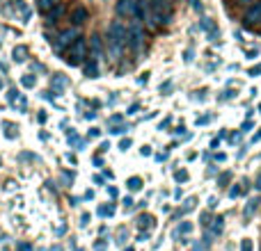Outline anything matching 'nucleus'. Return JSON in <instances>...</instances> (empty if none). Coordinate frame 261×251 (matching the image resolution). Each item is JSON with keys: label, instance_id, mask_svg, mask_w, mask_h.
<instances>
[{"label": "nucleus", "instance_id": "6ab92c4d", "mask_svg": "<svg viewBox=\"0 0 261 251\" xmlns=\"http://www.w3.org/2000/svg\"><path fill=\"white\" fill-rule=\"evenodd\" d=\"M241 251H252V240H243L241 242Z\"/></svg>", "mask_w": 261, "mask_h": 251}, {"label": "nucleus", "instance_id": "9d476101", "mask_svg": "<svg viewBox=\"0 0 261 251\" xmlns=\"http://www.w3.org/2000/svg\"><path fill=\"white\" fill-rule=\"evenodd\" d=\"M188 233H193V224L190 222H181L174 231V235H188Z\"/></svg>", "mask_w": 261, "mask_h": 251}, {"label": "nucleus", "instance_id": "6e6552de", "mask_svg": "<svg viewBox=\"0 0 261 251\" xmlns=\"http://www.w3.org/2000/svg\"><path fill=\"white\" fill-rule=\"evenodd\" d=\"M85 76L87 78H96V76H99V62H96L94 57L85 64Z\"/></svg>", "mask_w": 261, "mask_h": 251}, {"label": "nucleus", "instance_id": "aec40b11", "mask_svg": "<svg viewBox=\"0 0 261 251\" xmlns=\"http://www.w3.org/2000/svg\"><path fill=\"white\" fill-rule=\"evenodd\" d=\"M213 231H216V233H220V231H222V217H218V219H216V224H213Z\"/></svg>", "mask_w": 261, "mask_h": 251}, {"label": "nucleus", "instance_id": "f704fd0d", "mask_svg": "<svg viewBox=\"0 0 261 251\" xmlns=\"http://www.w3.org/2000/svg\"><path fill=\"white\" fill-rule=\"evenodd\" d=\"M259 112H261V105H259Z\"/></svg>", "mask_w": 261, "mask_h": 251}, {"label": "nucleus", "instance_id": "72a5a7b5", "mask_svg": "<svg viewBox=\"0 0 261 251\" xmlns=\"http://www.w3.org/2000/svg\"><path fill=\"white\" fill-rule=\"evenodd\" d=\"M124 251H133V249H124Z\"/></svg>", "mask_w": 261, "mask_h": 251}, {"label": "nucleus", "instance_id": "423d86ee", "mask_svg": "<svg viewBox=\"0 0 261 251\" xmlns=\"http://www.w3.org/2000/svg\"><path fill=\"white\" fill-rule=\"evenodd\" d=\"M90 18V12H87L83 5H76V7L69 12V21H71V25L73 27H78V25H83V23Z\"/></svg>", "mask_w": 261, "mask_h": 251}, {"label": "nucleus", "instance_id": "f3484780", "mask_svg": "<svg viewBox=\"0 0 261 251\" xmlns=\"http://www.w3.org/2000/svg\"><path fill=\"white\" fill-rule=\"evenodd\" d=\"M174 180H176V183H186V180H188V171H184V169L176 171V174H174Z\"/></svg>", "mask_w": 261, "mask_h": 251}, {"label": "nucleus", "instance_id": "a878e982", "mask_svg": "<svg viewBox=\"0 0 261 251\" xmlns=\"http://www.w3.org/2000/svg\"><path fill=\"white\" fill-rule=\"evenodd\" d=\"M110 133H113V135H122V133H126V128H124V125H119V128H113Z\"/></svg>", "mask_w": 261, "mask_h": 251}, {"label": "nucleus", "instance_id": "2eb2a0df", "mask_svg": "<svg viewBox=\"0 0 261 251\" xmlns=\"http://www.w3.org/2000/svg\"><path fill=\"white\" fill-rule=\"evenodd\" d=\"M257 208H259V199H250V206H248V210H245V219H248V217L252 215Z\"/></svg>", "mask_w": 261, "mask_h": 251}, {"label": "nucleus", "instance_id": "ddd939ff", "mask_svg": "<svg viewBox=\"0 0 261 251\" xmlns=\"http://www.w3.org/2000/svg\"><path fill=\"white\" fill-rule=\"evenodd\" d=\"M128 190H130V192H138V190H142V178H140V176H133V178H128Z\"/></svg>", "mask_w": 261, "mask_h": 251}, {"label": "nucleus", "instance_id": "39448f33", "mask_svg": "<svg viewBox=\"0 0 261 251\" xmlns=\"http://www.w3.org/2000/svg\"><path fill=\"white\" fill-rule=\"evenodd\" d=\"M81 37V32L76 30V27H69V30H64V32H60L58 35V39H55V48L58 50H67L69 46L73 44V41Z\"/></svg>", "mask_w": 261, "mask_h": 251}, {"label": "nucleus", "instance_id": "412c9836", "mask_svg": "<svg viewBox=\"0 0 261 251\" xmlns=\"http://www.w3.org/2000/svg\"><path fill=\"white\" fill-rule=\"evenodd\" d=\"M23 85H25V87H32V85H35V78H32V76H25V78H23Z\"/></svg>", "mask_w": 261, "mask_h": 251}, {"label": "nucleus", "instance_id": "4468645a", "mask_svg": "<svg viewBox=\"0 0 261 251\" xmlns=\"http://www.w3.org/2000/svg\"><path fill=\"white\" fill-rule=\"evenodd\" d=\"M25 55H28L25 46H16V48H14V59H16V62H23V59H25Z\"/></svg>", "mask_w": 261, "mask_h": 251}, {"label": "nucleus", "instance_id": "f257e3e1", "mask_svg": "<svg viewBox=\"0 0 261 251\" xmlns=\"http://www.w3.org/2000/svg\"><path fill=\"white\" fill-rule=\"evenodd\" d=\"M108 46L115 57H117L124 50V46H126V25H124L122 21H113L108 25Z\"/></svg>", "mask_w": 261, "mask_h": 251}, {"label": "nucleus", "instance_id": "7c9ffc66", "mask_svg": "<svg viewBox=\"0 0 261 251\" xmlns=\"http://www.w3.org/2000/svg\"><path fill=\"white\" fill-rule=\"evenodd\" d=\"M245 55H248V57H254V55H257V50L250 48V50H245Z\"/></svg>", "mask_w": 261, "mask_h": 251}, {"label": "nucleus", "instance_id": "0eeeda50", "mask_svg": "<svg viewBox=\"0 0 261 251\" xmlns=\"http://www.w3.org/2000/svg\"><path fill=\"white\" fill-rule=\"evenodd\" d=\"M46 16H48V23H58L60 18L64 16V5H62V3L55 5L53 9H48V12H46Z\"/></svg>", "mask_w": 261, "mask_h": 251}, {"label": "nucleus", "instance_id": "bb28decb", "mask_svg": "<svg viewBox=\"0 0 261 251\" xmlns=\"http://www.w3.org/2000/svg\"><path fill=\"white\" fill-rule=\"evenodd\" d=\"M227 180H229V174H227V176H225V174H222V176H220V187H227V185H225V183H227Z\"/></svg>", "mask_w": 261, "mask_h": 251}, {"label": "nucleus", "instance_id": "5701e85b", "mask_svg": "<svg viewBox=\"0 0 261 251\" xmlns=\"http://www.w3.org/2000/svg\"><path fill=\"white\" fill-rule=\"evenodd\" d=\"M128 146H130V139H122V142H119V148H122V151H128Z\"/></svg>", "mask_w": 261, "mask_h": 251}, {"label": "nucleus", "instance_id": "7ed1b4c3", "mask_svg": "<svg viewBox=\"0 0 261 251\" xmlns=\"http://www.w3.org/2000/svg\"><path fill=\"white\" fill-rule=\"evenodd\" d=\"M126 46L130 50H140L144 46V27L140 21H133V25L126 27Z\"/></svg>", "mask_w": 261, "mask_h": 251}, {"label": "nucleus", "instance_id": "2f4dec72", "mask_svg": "<svg viewBox=\"0 0 261 251\" xmlns=\"http://www.w3.org/2000/svg\"><path fill=\"white\" fill-rule=\"evenodd\" d=\"M254 187L261 190V171H259V176H257V183H254Z\"/></svg>", "mask_w": 261, "mask_h": 251}, {"label": "nucleus", "instance_id": "1a4fd4ad", "mask_svg": "<svg viewBox=\"0 0 261 251\" xmlns=\"http://www.w3.org/2000/svg\"><path fill=\"white\" fill-rule=\"evenodd\" d=\"M90 48H92V55H94V59L101 55V50H103V44H101V37L99 35H94L92 37V41H90Z\"/></svg>", "mask_w": 261, "mask_h": 251}, {"label": "nucleus", "instance_id": "473e14b6", "mask_svg": "<svg viewBox=\"0 0 261 251\" xmlns=\"http://www.w3.org/2000/svg\"><path fill=\"white\" fill-rule=\"evenodd\" d=\"M259 137H261V130H259V133H257V135H254V142H257V139H259Z\"/></svg>", "mask_w": 261, "mask_h": 251}, {"label": "nucleus", "instance_id": "b1692460", "mask_svg": "<svg viewBox=\"0 0 261 251\" xmlns=\"http://www.w3.org/2000/svg\"><path fill=\"white\" fill-rule=\"evenodd\" d=\"M236 3H239L241 7H250V5H254L257 0H236Z\"/></svg>", "mask_w": 261, "mask_h": 251}, {"label": "nucleus", "instance_id": "f03ea898", "mask_svg": "<svg viewBox=\"0 0 261 251\" xmlns=\"http://www.w3.org/2000/svg\"><path fill=\"white\" fill-rule=\"evenodd\" d=\"M64 53H67V64H71V67H78V64H83L87 59V53H90V48H87V41L83 39V37H78V39L73 41V44L69 46Z\"/></svg>", "mask_w": 261, "mask_h": 251}, {"label": "nucleus", "instance_id": "dca6fc26", "mask_svg": "<svg viewBox=\"0 0 261 251\" xmlns=\"http://www.w3.org/2000/svg\"><path fill=\"white\" fill-rule=\"evenodd\" d=\"M113 212H115L113 206H101V208H99V215H101V217H110Z\"/></svg>", "mask_w": 261, "mask_h": 251}, {"label": "nucleus", "instance_id": "f8f14e48", "mask_svg": "<svg viewBox=\"0 0 261 251\" xmlns=\"http://www.w3.org/2000/svg\"><path fill=\"white\" fill-rule=\"evenodd\" d=\"M37 5H39L41 12H48V9L55 7V5H60V0H37Z\"/></svg>", "mask_w": 261, "mask_h": 251}, {"label": "nucleus", "instance_id": "a211bd4d", "mask_svg": "<svg viewBox=\"0 0 261 251\" xmlns=\"http://www.w3.org/2000/svg\"><path fill=\"white\" fill-rule=\"evenodd\" d=\"M248 76H250V78H257V76H261V64H257V67H252V69H250V71H248Z\"/></svg>", "mask_w": 261, "mask_h": 251}, {"label": "nucleus", "instance_id": "c756f323", "mask_svg": "<svg viewBox=\"0 0 261 251\" xmlns=\"http://www.w3.org/2000/svg\"><path fill=\"white\" fill-rule=\"evenodd\" d=\"M96 251H106V242H96Z\"/></svg>", "mask_w": 261, "mask_h": 251}, {"label": "nucleus", "instance_id": "4be33fe9", "mask_svg": "<svg viewBox=\"0 0 261 251\" xmlns=\"http://www.w3.org/2000/svg\"><path fill=\"white\" fill-rule=\"evenodd\" d=\"M239 194H241V187H239V185H234V187L229 190V197H234V199H236Z\"/></svg>", "mask_w": 261, "mask_h": 251}, {"label": "nucleus", "instance_id": "c85d7f7f", "mask_svg": "<svg viewBox=\"0 0 261 251\" xmlns=\"http://www.w3.org/2000/svg\"><path fill=\"white\" fill-rule=\"evenodd\" d=\"M138 110H140V105H138V103H135V105H130V108H128V114H135V112H138Z\"/></svg>", "mask_w": 261, "mask_h": 251}, {"label": "nucleus", "instance_id": "c9c22d12", "mask_svg": "<svg viewBox=\"0 0 261 251\" xmlns=\"http://www.w3.org/2000/svg\"><path fill=\"white\" fill-rule=\"evenodd\" d=\"M0 87H3V82H0Z\"/></svg>", "mask_w": 261, "mask_h": 251}, {"label": "nucleus", "instance_id": "20e7f679", "mask_svg": "<svg viewBox=\"0 0 261 251\" xmlns=\"http://www.w3.org/2000/svg\"><path fill=\"white\" fill-rule=\"evenodd\" d=\"M243 25L245 27H259L261 25V0H257V3L250 5V7H245Z\"/></svg>", "mask_w": 261, "mask_h": 251}, {"label": "nucleus", "instance_id": "cd10ccee", "mask_svg": "<svg viewBox=\"0 0 261 251\" xmlns=\"http://www.w3.org/2000/svg\"><path fill=\"white\" fill-rule=\"evenodd\" d=\"M138 3H140V5H144V7H151V5L156 3V0H138Z\"/></svg>", "mask_w": 261, "mask_h": 251}, {"label": "nucleus", "instance_id": "9b49d317", "mask_svg": "<svg viewBox=\"0 0 261 251\" xmlns=\"http://www.w3.org/2000/svg\"><path fill=\"white\" fill-rule=\"evenodd\" d=\"M153 224H156V219H153L151 215H140L138 217V226H140V229H144V226H153Z\"/></svg>", "mask_w": 261, "mask_h": 251}, {"label": "nucleus", "instance_id": "393cba45", "mask_svg": "<svg viewBox=\"0 0 261 251\" xmlns=\"http://www.w3.org/2000/svg\"><path fill=\"white\" fill-rule=\"evenodd\" d=\"M252 125H254V123H252V121H250V119H248V121H245L243 125H241V130H243V133H248V130L252 128Z\"/></svg>", "mask_w": 261, "mask_h": 251}]
</instances>
